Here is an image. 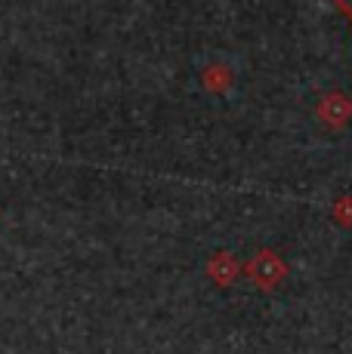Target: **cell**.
Masks as SVG:
<instances>
[{"instance_id":"obj_1","label":"cell","mask_w":352,"mask_h":354,"mask_svg":"<svg viewBox=\"0 0 352 354\" xmlns=\"http://www.w3.org/2000/svg\"><path fill=\"white\" fill-rule=\"evenodd\" d=\"M247 277L260 290H275L284 277H288V262H284L275 250H260V253L247 262Z\"/></svg>"},{"instance_id":"obj_2","label":"cell","mask_w":352,"mask_h":354,"mask_svg":"<svg viewBox=\"0 0 352 354\" xmlns=\"http://www.w3.org/2000/svg\"><path fill=\"white\" fill-rule=\"evenodd\" d=\"M315 118L328 129H343L352 120V96H346L343 90L324 93L315 105Z\"/></svg>"},{"instance_id":"obj_3","label":"cell","mask_w":352,"mask_h":354,"mask_svg":"<svg viewBox=\"0 0 352 354\" xmlns=\"http://www.w3.org/2000/svg\"><path fill=\"white\" fill-rule=\"evenodd\" d=\"M238 271H241L238 259L229 253V250L213 253L211 262H207V274H211V281L216 283V287H232L235 277H238Z\"/></svg>"},{"instance_id":"obj_4","label":"cell","mask_w":352,"mask_h":354,"mask_svg":"<svg viewBox=\"0 0 352 354\" xmlns=\"http://www.w3.org/2000/svg\"><path fill=\"white\" fill-rule=\"evenodd\" d=\"M232 80H235L232 68L222 65V62H211L204 71H201V84H204V90H211V93H226L229 86H232Z\"/></svg>"},{"instance_id":"obj_5","label":"cell","mask_w":352,"mask_h":354,"mask_svg":"<svg viewBox=\"0 0 352 354\" xmlns=\"http://www.w3.org/2000/svg\"><path fill=\"white\" fill-rule=\"evenodd\" d=\"M334 219L340 222L343 228H349V225H352V194L337 197V203H334Z\"/></svg>"},{"instance_id":"obj_6","label":"cell","mask_w":352,"mask_h":354,"mask_svg":"<svg viewBox=\"0 0 352 354\" xmlns=\"http://www.w3.org/2000/svg\"><path fill=\"white\" fill-rule=\"evenodd\" d=\"M337 3H340V6H343V10H346V12H349V16H352V0H337Z\"/></svg>"}]
</instances>
